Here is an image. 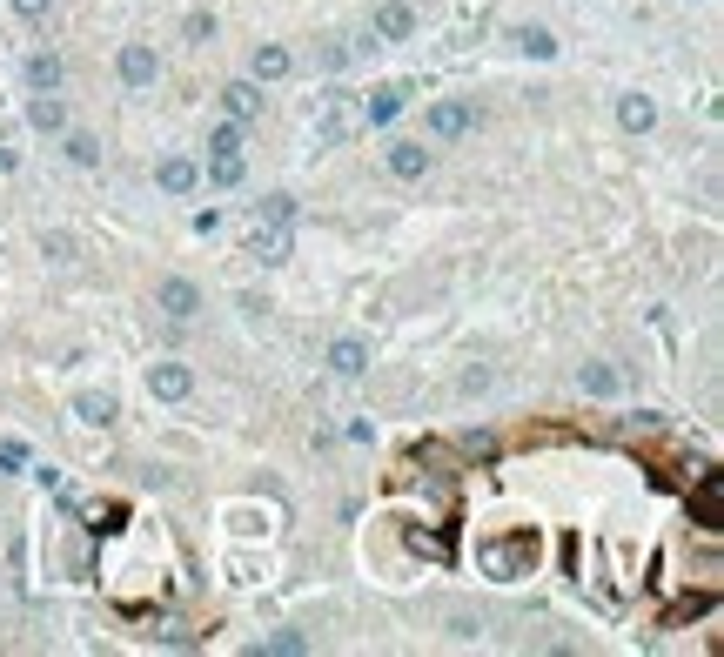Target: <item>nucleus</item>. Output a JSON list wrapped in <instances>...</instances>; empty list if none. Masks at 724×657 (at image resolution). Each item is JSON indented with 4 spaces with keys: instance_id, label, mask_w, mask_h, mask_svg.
<instances>
[{
    "instance_id": "1",
    "label": "nucleus",
    "mask_w": 724,
    "mask_h": 657,
    "mask_svg": "<svg viewBox=\"0 0 724 657\" xmlns=\"http://www.w3.org/2000/svg\"><path fill=\"white\" fill-rule=\"evenodd\" d=\"M463 135H476V101L450 94V101L423 108V141H463Z\"/></svg>"
},
{
    "instance_id": "2",
    "label": "nucleus",
    "mask_w": 724,
    "mask_h": 657,
    "mask_svg": "<svg viewBox=\"0 0 724 657\" xmlns=\"http://www.w3.org/2000/svg\"><path fill=\"white\" fill-rule=\"evenodd\" d=\"M362 128V108H356V94H322V114H316V141L322 148H342V141Z\"/></svg>"
},
{
    "instance_id": "3",
    "label": "nucleus",
    "mask_w": 724,
    "mask_h": 657,
    "mask_svg": "<svg viewBox=\"0 0 724 657\" xmlns=\"http://www.w3.org/2000/svg\"><path fill=\"white\" fill-rule=\"evenodd\" d=\"M409 101H416V81H383V88H369V94L356 101V108H362V128H389Z\"/></svg>"
},
{
    "instance_id": "4",
    "label": "nucleus",
    "mask_w": 724,
    "mask_h": 657,
    "mask_svg": "<svg viewBox=\"0 0 724 657\" xmlns=\"http://www.w3.org/2000/svg\"><path fill=\"white\" fill-rule=\"evenodd\" d=\"M155 309L168 322H195V316H202V289H195L188 275H161V282H155Z\"/></svg>"
},
{
    "instance_id": "5",
    "label": "nucleus",
    "mask_w": 724,
    "mask_h": 657,
    "mask_svg": "<svg viewBox=\"0 0 724 657\" xmlns=\"http://www.w3.org/2000/svg\"><path fill=\"white\" fill-rule=\"evenodd\" d=\"M114 68H121V88H155L161 81V54L148 41H121V54H114Z\"/></svg>"
},
{
    "instance_id": "6",
    "label": "nucleus",
    "mask_w": 724,
    "mask_h": 657,
    "mask_svg": "<svg viewBox=\"0 0 724 657\" xmlns=\"http://www.w3.org/2000/svg\"><path fill=\"white\" fill-rule=\"evenodd\" d=\"M383 168L389 175H396V182H423V175H430L436 168V148H423V141H409V135H396L383 148Z\"/></svg>"
},
{
    "instance_id": "7",
    "label": "nucleus",
    "mask_w": 724,
    "mask_h": 657,
    "mask_svg": "<svg viewBox=\"0 0 724 657\" xmlns=\"http://www.w3.org/2000/svg\"><path fill=\"white\" fill-rule=\"evenodd\" d=\"M416 34V7L409 0H383L376 14H369V47L383 41V47H396V41H409Z\"/></svg>"
},
{
    "instance_id": "8",
    "label": "nucleus",
    "mask_w": 724,
    "mask_h": 657,
    "mask_svg": "<svg viewBox=\"0 0 724 657\" xmlns=\"http://www.w3.org/2000/svg\"><path fill=\"white\" fill-rule=\"evenodd\" d=\"M289 74H295V54H289L282 41H262V47L249 54V81H255V88H269V81H289Z\"/></svg>"
},
{
    "instance_id": "9",
    "label": "nucleus",
    "mask_w": 724,
    "mask_h": 657,
    "mask_svg": "<svg viewBox=\"0 0 724 657\" xmlns=\"http://www.w3.org/2000/svg\"><path fill=\"white\" fill-rule=\"evenodd\" d=\"M148 396H161V403L195 396V369L188 363H148Z\"/></svg>"
},
{
    "instance_id": "10",
    "label": "nucleus",
    "mask_w": 724,
    "mask_h": 657,
    "mask_svg": "<svg viewBox=\"0 0 724 657\" xmlns=\"http://www.w3.org/2000/svg\"><path fill=\"white\" fill-rule=\"evenodd\" d=\"M155 188L161 195H195V188H202V168L188 155H161L155 161Z\"/></svg>"
},
{
    "instance_id": "11",
    "label": "nucleus",
    "mask_w": 724,
    "mask_h": 657,
    "mask_svg": "<svg viewBox=\"0 0 724 657\" xmlns=\"http://www.w3.org/2000/svg\"><path fill=\"white\" fill-rule=\"evenodd\" d=\"M322 363H329V376H342V383H356L362 369H369V342H362V336H336V342H329V356H322Z\"/></svg>"
},
{
    "instance_id": "12",
    "label": "nucleus",
    "mask_w": 724,
    "mask_h": 657,
    "mask_svg": "<svg viewBox=\"0 0 724 657\" xmlns=\"http://www.w3.org/2000/svg\"><path fill=\"white\" fill-rule=\"evenodd\" d=\"M27 121H34L41 135H61V128H68V101H61V88L34 94V101H27Z\"/></svg>"
},
{
    "instance_id": "13",
    "label": "nucleus",
    "mask_w": 724,
    "mask_h": 657,
    "mask_svg": "<svg viewBox=\"0 0 724 657\" xmlns=\"http://www.w3.org/2000/svg\"><path fill=\"white\" fill-rule=\"evenodd\" d=\"M617 128H624V135H651L657 128V101L651 94H617Z\"/></svg>"
},
{
    "instance_id": "14",
    "label": "nucleus",
    "mask_w": 724,
    "mask_h": 657,
    "mask_svg": "<svg viewBox=\"0 0 724 657\" xmlns=\"http://www.w3.org/2000/svg\"><path fill=\"white\" fill-rule=\"evenodd\" d=\"M222 108H228V121H242V128H249V121H262V88H255V81H228Z\"/></svg>"
},
{
    "instance_id": "15",
    "label": "nucleus",
    "mask_w": 724,
    "mask_h": 657,
    "mask_svg": "<svg viewBox=\"0 0 724 657\" xmlns=\"http://www.w3.org/2000/svg\"><path fill=\"white\" fill-rule=\"evenodd\" d=\"M202 182L208 188H242V182H249V155H208L202 161Z\"/></svg>"
},
{
    "instance_id": "16",
    "label": "nucleus",
    "mask_w": 724,
    "mask_h": 657,
    "mask_svg": "<svg viewBox=\"0 0 724 657\" xmlns=\"http://www.w3.org/2000/svg\"><path fill=\"white\" fill-rule=\"evenodd\" d=\"M577 389H584V396H617V389H624V369L617 363H584L577 369Z\"/></svg>"
},
{
    "instance_id": "17",
    "label": "nucleus",
    "mask_w": 724,
    "mask_h": 657,
    "mask_svg": "<svg viewBox=\"0 0 724 657\" xmlns=\"http://www.w3.org/2000/svg\"><path fill=\"white\" fill-rule=\"evenodd\" d=\"M68 81V68H61V54H27V88H61Z\"/></svg>"
},
{
    "instance_id": "18",
    "label": "nucleus",
    "mask_w": 724,
    "mask_h": 657,
    "mask_svg": "<svg viewBox=\"0 0 724 657\" xmlns=\"http://www.w3.org/2000/svg\"><path fill=\"white\" fill-rule=\"evenodd\" d=\"M68 135V161L74 168H101V135H88V128H61Z\"/></svg>"
},
{
    "instance_id": "19",
    "label": "nucleus",
    "mask_w": 724,
    "mask_h": 657,
    "mask_svg": "<svg viewBox=\"0 0 724 657\" xmlns=\"http://www.w3.org/2000/svg\"><path fill=\"white\" fill-rule=\"evenodd\" d=\"M517 54H530V61H557V34H550V27H517Z\"/></svg>"
},
{
    "instance_id": "20",
    "label": "nucleus",
    "mask_w": 724,
    "mask_h": 657,
    "mask_svg": "<svg viewBox=\"0 0 724 657\" xmlns=\"http://www.w3.org/2000/svg\"><path fill=\"white\" fill-rule=\"evenodd\" d=\"M242 141H249V128H242V121H222V128H208V155H249Z\"/></svg>"
},
{
    "instance_id": "21",
    "label": "nucleus",
    "mask_w": 724,
    "mask_h": 657,
    "mask_svg": "<svg viewBox=\"0 0 724 657\" xmlns=\"http://www.w3.org/2000/svg\"><path fill=\"white\" fill-rule=\"evenodd\" d=\"M249 255H262V262H282L289 255V228H255V242H249Z\"/></svg>"
},
{
    "instance_id": "22",
    "label": "nucleus",
    "mask_w": 724,
    "mask_h": 657,
    "mask_svg": "<svg viewBox=\"0 0 724 657\" xmlns=\"http://www.w3.org/2000/svg\"><path fill=\"white\" fill-rule=\"evenodd\" d=\"M74 409H81V423H94V430H108L114 416H121V403H114L108 389H101V396H81V403H74Z\"/></svg>"
},
{
    "instance_id": "23",
    "label": "nucleus",
    "mask_w": 724,
    "mask_h": 657,
    "mask_svg": "<svg viewBox=\"0 0 724 657\" xmlns=\"http://www.w3.org/2000/svg\"><path fill=\"white\" fill-rule=\"evenodd\" d=\"M255 215H262V222H275V228H289L302 208H295V195H282V188H275V195H262V202H255Z\"/></svg>"
},
{
    "instance_id": "24",
    "label": "nucleus",
    "mask_w": 724,
    "mask_h": 657,
    "mask_svg": "<svg viewBox=\"0 0 724 657\" xmlns=\"http://www.w3.org/2000/svg\"><path fill=\"white\" fill-rule=\"evenodd\" d=\"M181 34H188V41H195V47H208V41H215V34H222V21H215L208 7H195V14L181 21Z\"/></svg>"
},
{
    "instance_id": "25",
    "label": "nucleus",
    "mask_w": 724,
    "mask_h": 657,
    "mask_svg": "<svg viewBox=\"0 0 724 657\" xmlns=\"http://www.w3.org/2000/svg\"><path fill=\"white\" fill-rule=\"evenodd\" d=\"M349 61H356V47H349V41H322L316 47V68H329V74H342Z\"/></svg>"
},
{
    "instance_id": "26",
    "label": "nucleus",
    "mask_w": 724,
    "mask_h": 657,
    "mask_svg": "<svg viewBox=\"0 0 724 657\" xmlns=\"http://www.w3.org/2000/svg\"><path fill=\"white\" fill-rule=\"evenodd\" d=\"M41 255H47V262H74V235H68V228H54V235L41 242Z\"/></svg>"
},
{
    "instance_id": "27",
    "label": "nucleus",
    "mask_w": 724,
    "mask_h": 657,
    "mask_svg": "<svg viewBox=\"0 0 724 657\" xmlns=\"http://www.w3.org/2000/svg\"><path fill=\"white\" fill-rule=\"evenodd\" d=\"M14 14H21V21H47V14H54V0H14Z\"/></svg>"
},
{
    "instance_id": "28",
    "label": "nucleus",
    "mask_w": 724,
    "mask_h": 657,
    "mask_svg": "<svg viewBox=\"0 0 724 657\" xmlns=\"http://www.w3.org/2000/svg\"><path fill=\"white\" fill-rule=\"evenodd\" d=\"M0 470H27V450H21V443H0Z\"/></svg>"
}]
</instances>
